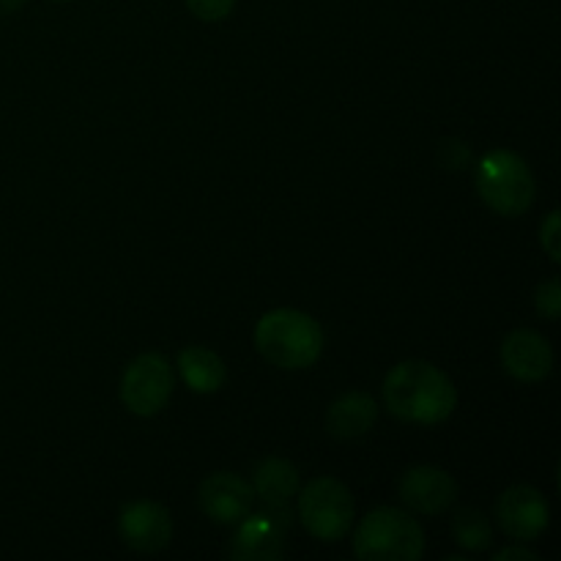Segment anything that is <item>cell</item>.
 Masks as SVG:
<instances>
[{"label":"cell","instance_id":"8","mask_svg":"<svg viewBox=\"0 0 561 561\" xmlns=\"http://www.w3.org/2000/svg\"><path fill=\"white\" fill-rule=\"evenodd\" d=\"M496 520L515 542H535L551 524V510L537 488L513 485L499 496Z\"/></svg>","mask_w":561,"mask_h":561},{"label":"cell","instance_id":"9","mask_svg":"<svg viewBox=\"0 0 561 561\" xmlns=\"http://www.w3.org/2000/svg\"><path fill=\"white\" fill-rule=\"evenodd\" d=\"M118 535L137 553H159L173 540V520L162 504L151 499L129 502L118 515Z\"/></svg>","mask_w":561,"mask_h":561},{"label":"cell","instance_id":"7","mask_svg":"<svg viewBox=\"0 0 561 561\" xmlns=\"http://www.w3.org/2000/svg\"><path fill=\"white\" fill-rule=\"evenodd\" d=\"M239 531L230 546V557L239 561H272L283 559L285 535L290 526L288 507H263L261 513L241 518Z\"/></svg>","mask_w":561,"mask_h":561},{"label":"cell","instance_id":"22","mask_svg":"<svg viewBox=\"0 0 561 561\" xmlns=\"http://www.w3.org/2000/svg\"><path fill=\"white\" fill-rule=\"evenodd\" d=\"M25 3L27 0H0V14H14V11H20Z\"/></svg>","mask_w":561,"mask_h":561},{"label":"cell","instance_id":"16","mask_svg":"<svg viewBox=\"0 0 561 561\" xmlns=\"http://www.w3.org/2000/svg\"><path fill=\"white\" fill-rule=\"evenodd\" d=\"M453 537L463 551L480 553L491 548L493 542V524L482 510L463 507L453 515Z\"/></svg>","mask_w":561,"mask_h":561},{"label":"cell","instance_id":"4","mask_svg":"<svg viewBox=\"0 0 561 561\" xmlns=\"http://www.w3.org/2000/svg\"><path fill=\"white\" fill-rule=\"evenodd\" d=\"M354 553L362 561H420L425 553V531L405 510L378 507L356 529Z\"/></svg>","mask_w":561,"mask_h":561},{"label":"cell","instance_id":"20","mask_svg":"<svg viewBox=\"0 0 561 561\" xmlns=\"http://www.w3.org/2000/svg\"><path fill=\"white\" fill-rule=\"evenodd\" d=\"M469 148H466V142L460 140H444L442 146V164L447 170H460L466 168V162H469Z\"/></svg>","mask_w":561,"mask_h":561},{"label":"cell","instance_id":"13","mask_svg":"<svg viewBox=\"0 0 561 561\" xmlns=\"http://www.w3.org/2000/svg\"><path fill=\"white\" fill-rule=\"evenodd\" d=\"M378 420V403L367 392H348L334 400L327 411V431L337 442L367 436Z\"/></svg>","mask_w":561,"mask_h":561},{"label":"cell","instance_id":"11","mask_svg":"<svg viewBox=\"0 0 561 561\" xmlns=\"http://www.w3.org/2000/svg\"><path fill=\"white\" fill-rule=\"evenodd\" d=\"M400 499L420 515H442L458 499V482L438 466H414L400 480Z\"/></svg>","mask_w":561,"mask_h":561},{"label":"cell","instance_id":"19","mask_svg":"<svg viewBox=\"0 0 561 561\" xmlns=\"http://www.w3.org/2000/svg\"><path fill=\"white\" fill-rule=\"evenodd\" d=\"M559 211H551L546 217V222H542V228H540V244H542V250L548 252V255H551V261L553 263H559L561 261V255H559Z\"/></svg>","mask_w":561,"mask_h":561},{"label":"cell","instance_id":"17","mask_svg":"<svg viewBox=\"0 0 561 561\" xmlns=\"http://www.w3.org/2000/svg\"><path fill=\"white\" fill-rule=\"evenodd\" d=\"M535 307L542 318H548V321H557V318L561 316V285L557 277H551V279H546V283L537 285Z\"/></svg>","mask_w":561,"mask_h":561},{"label":"cell","instance_id":"6","mask_svg":"<svg viewBox=\"0 0 561 561\" xmlns=\"http://www.w3.org/2000/svg\"><path fill=\"white\" fill-rule=\"evenodd\" d=\"M175 373L162 354H140L129 362L121 378V403L135 416H157L170 403Z\"/></svg>","mask_w":561,"mask_h":561},{"label":"cell","instance_id":"5","mask_svg":"<svg viewBox=\"0 0 561 561\" xmlns=\"http://www.w3.org/2000/svg\"><path fill=\"white\" fill-rule=\"evenodd\" d=\"M356 504L348 485L334 477H316L299 493V520L310 537L321 542H337L351 531Z\"/></svg>","mask_w":561,"mask_h":561},{"label":"cell","instance_id":"15","mask_svg":"<svg viewBox=\"0 0 561 561\" xmlns=\"http://www.w3.org/2000/svg\"><path fill=\"white\" fill-rule=\"evenodd\" d=\"M179 373L186 387L197 394L219 392L228 381V367H225L222 356L214 354L211 348H201V345L181 351Z\"/></svg>","mask_w":561,"mask_h":561},{"label":"cell","instance_id":"18","mask_svg":"<svg viewBox=\"0 0 561 561\" xmlns=\"http://www.w3.org/2000/svg\"><path fill=\"white\" fill-rule=\"evenodd\" d=\"M186 9L203 22H219L230 16L236 9V0H186Z\"/></svg>","mask_w":561,"mask_h":561},{"label":"cell","instance_id":"12","mask_svg":"<svg viewBox=\"0 0 561 561\" xmlns=\"http://www.w3.org/2000/svg\"><path fill=\"white\" fill-rule=\"evenodd\" d=\"M502 365L515 381L540 383L553 370V348L535 329H515L502 343Z\"/></svg>","mask_w":561,"mask_h":561},{"label":"cell","instance_id":"3","mask_svg":"<svg viewBox=\"0 0 561 561\" xmlns=\"http://www.w3.org/2000/svg\"><path fill=\"white\" fill-rule=\"evenodd\" d=\"M474 184L482 203L502 217H520L537 197V181L526 159L502 148L480 159Z\"/></svg>","mask_w":561,"mask_h":561},{"label":"cell","instance_id":"2","mask_svg":"<svg viewBox=\"0 0 561 561\" xmlns=\"http://www.w3.org/2000/svg\"><path fill=\"white\" fill-rule=\"evenodd\" d=\"M255 348L279 370H307L323 354V329L307 312L279 307L257 321Z\"/></svg>","mask_w":561,"mask_h":561},{"label":"cell","instance_id":"21","mask_svg":"<svg viewBox=\"0 0 561 561\" xmlns=\"http://www.w3.org/2000/svg\"><path fill=\"white\" fill-rule=\"evenodd\" d=\"M496 561H510V559H537L535 551H529V548L524 546H510L504 548V551H499L496 557H493Z\"/></svg>","mask_w":561,"mask_h":561},{"label":"cell","instance_id":"10","mask_svg":"<svg viewBox=\"0 0 561 561\" xmlns=\"http://www.w3.org/2000/svg\"><path fill=\"white\" fill-rule=\"evenodd\" d=\"M197 502H201V510L206 513V518H211L214 524L236 526L241 518H247V515L252 513L255 491H252L250 482L241 480L239 474L217 471V474L206 477V480L201 482Z\"/></svg>","mask_w":561,"mask_h":561},{"label":"cell","instance_id":"14","mask_svg":"<svg viewBox=\"0 0 561 561\" xmlns=\"http://www.w3.org/2000/svg\"><path fill=\"white\" fill-rule=\"evenodd\" d=\"M252 491L268 507H288L299 493V469L285 458H266L252 474Z\"/></svg>","mask_w":561,"mask_h":561},{"label":"cell","instance_id":"1","mask_svg":"<svg viewBox=\"0 0 561 561\" xmlns=\"http://www.w3.org/2000/svg\"><path fill=\"white\" fill-rule=\"evenodd\" d=\"M383 403L389 414L411 425H442L458 409V389L436 365L409 359L383 378Z\"/></svg>","mask_w":561,"mask_h":561}]
</instances>
